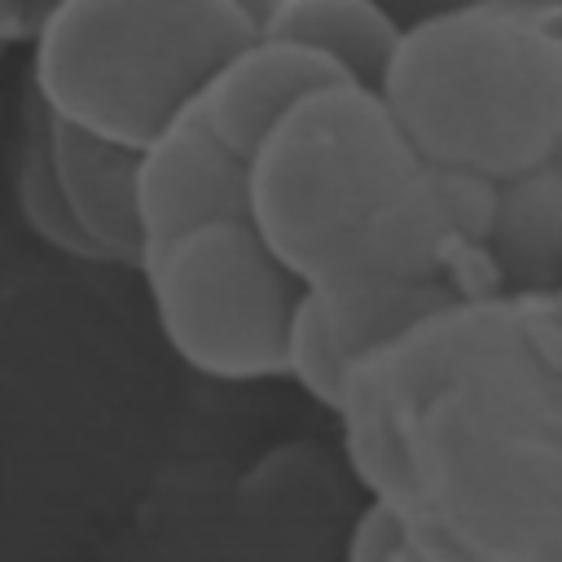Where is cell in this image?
Masks as SVG:
<instances>
[{
	"label": "cell",
	"mask_w": 562,
	"mask_h": 562,
	"mask_svg": "<svg viewBox=\"0 0 562 562\" xmlns=\"http://www.w3.org/2000/svg\"><path fill=\"white\" fill-rule=\"evenodd\" d=\"M342 452L369 501L470 562H562V364L536 299H457L347 373Z\"/></svg>",
	"instance_id": "obj_1"
},
{
	"label": "cell",
	"mask_w": 562,
	"mask_h": 562,
	"mask_svg": "<svg viewBox=\"0 0 562 562\" xmlns=\"http://www.w3.org/2000/svg\"><path fill=\"white\" fill-rule=\"evenodd\" d=\"M378 92L430 167L501 189L562 154V40L540 4H457L404 22Z\"/></svg>",
	"instance_id": "obj_2"
},
{
	"label": "cell",
	"mask_w": 562,
	"mask_h": 562,
	"mask_svg": "<svg viewBox=\"0 0 562 562\" xmlns=\"http://www.w3.org/2000/svg\"><path fill=\"white\" fill-rule=\"evenodd\" d=\"M250 40L259 4L66 0L31 48L26 83L53 119L140 154Z\"/></svg>",
	"instance_id": "obj_3"
},
{
	"label": "cell",
	"mask_w": 562,
	"mask_h": 562,
	"mask_svg": "<svg viewBox=\"0 0 562 562\" xmlns=\"http://www.w3.org/2000/svg\"><path fill=\"white\" fill-rule=\"evenodd\" d=\"M140 277L176 360L215 382L285 378V334L303 281L250 220H215L154 246Z\"/></svg>",
	"instance_id": "obj_4"
},
{
	"label": "cell",
	"mask_w": 562,
	"mask_h": 562,
	"mask_svg": "<svg viewBox=\"0 0 562 562\" xmlns=\"http://www.w3.org/2000/svg\"><path fill=\"white\" fill-rule=\"evenodd\" d=\"M136 220L145 255L215 220H250V162L237 158L198 105L180 110L136 167Z\"/></svg>",
	"instance_id": "obj_5"
},
{
	"label": "cell",
	"mask_w": 562,
	"mask_h": 562,
	"mask_svg": "<svg viewBox=\"0 0 562 562\" xmlns=\"http://www.w3.org/2000/svg\"><path fill=\"white\" fill-rule=\"evenodd\" d=\"M334 83H356L338 61H329L325 53L307 48V44H290V40H250L246 48H237L215 75L211 83L198 92V114L211 123V132L250 162V154L259 149V140L312 92L334 88Z\"/></svg>",
	"instance_id": "obj_6"
},
{
	"label": "cell",
	"mask_w": 562,
	"mask_h": 562,
	"mask_svg": "<svg viewBox=\"0 0 562 562\" xmlns=\"http://www.w3.org/2000/svg\"><path fill=\"white\" fill-rule=\"evenodd\" d=\"M48 110V105H44ZM48 158L53 176L88 233V241L110 259V268H145V233L136 220V167L140 154L79 132L48 114Z\"/></svg>",
	"instance_id": "obj_7"
},
{
	"label": "cell",
	"mask_w": 562,
	"mask_h": 562,
	"mask_svg": "<svg viewBox=\"0 0 562 562\" xmlns=\"http://www.w3.org/2000/svg\"><path fill=\"white\" fill-rule=\"evenodd\" d=\"M487 268L501 294L544 299L562 290V162L496 189Z\"/></svg>",
	"instance_id": "obj_8"
},
{
	"label": "cell",
	"mask_w": 562,
	"mask_h": 562,
	"mask_svg": "<svg viewBox=\"0 0 562 562\" xmlns=\"http://www.w3.org/2000/svg\"><path fill=\"white\" fill-rule=\"evenodd\" d=\"M259 35L307 44L356 83L378 88L404 40V22L369 0H277L259 4Z\"/></svg>",
	"instance_id": "obj_9"
},
{
	"label": "cell",
	"mask_w": 562,
	"mask_h": 562,
	"mask_svg": "<svg viewBox=\"0 0 562 562\" xmlns=\"http://www.w3.org/2000/svg\"><path fill=\"white\" fill-rule=\"evenodd\" d=\"M13 198H18V215L26 224L31 237H40L48 250H57L61 259L75 263H97L110 268V259L88 241V233L79 228L57 176H53V158H48V110L35 97V88L26 83L22 97V140H18V162H13Z\"/></svg>",
	"instance_id": "obj_10"
},
{
	"label": "cell",
	"mask_w": 562,
	"mask_h": 562,
	"mask_svg": "<svg viewBox=\"0 0 562 562\" xmlns=\"http://www.w3.org/2000/svg\"><path fill=\"white\" fill-rule=\"evenodd\" d=\"M347 360L338 356L329 325L316 307V299L303 285V299L290 316V334H285V378L321 408L338 413L342 408V391H347Z\"/></svg>",
	"instance_id": "obj_11"
},
{
	"label": "cell",
	"mask_w": 562,
	"mask_h": 562,
	"mask_svg": "<svg viewBox=\"0 0 562 562\" xmlns=\"http://www.w3.org/2000/svg\"><path fill=\"white\" fill-rule=\"evenodd\" d=\"M400 540H404V531H400V518H395L386 505L369 501V505L356 514L351 531H347V544H342V562H395V553H400Z\"/></svg>",
	"instance_id": "obj_12"
},
{
	"label": "cell",
	"mask_w": 562,
	"mask_h": 562,
	"mask_svg": "<svg viewBox=\"0 0 562 562\" xmlns=\"http://www.w3.org/2000/svg\"><path fill=\"white\" fill-rule=\"evenodd\" d=\"M53 18V4H26V0H0V53L4 48H35L44 26Z\"/></svg>",
	"instance_id": "obj_13"
},
{
	"label": "cell",
	"mask_w": 562,
	"mask_h": 562,
	"mask_svg": "<svg viewBox=\"0 0 562 562\" xmlns=\"http://www.w3.org/2000/svg\"><path fill=\"white\" fill-rule=\"evenodd\" d=\"M536 316H540V329H544V342L553 347L558 364H562V290L536 299Z\"/></svg>",
	"instance_id": "obj_14"
},
{
	"label": "cell",
	"mask_w": 562,
	"mask_h": 562,
	"mask_svg": "<svg viewBox=\"0 0 562 562\" xmlns=\"http://www.w3.org/2000/svg\"><path fill=\"white\" fill-rule=\"evenodd\" d=\"M395 562H422V558H417V553H413V549L400 540V553H395Z\"/></svg>",
	"instance_id": "obj_15"
}]
</instances>
